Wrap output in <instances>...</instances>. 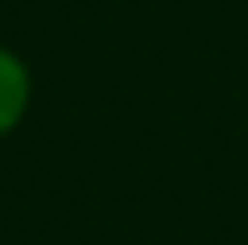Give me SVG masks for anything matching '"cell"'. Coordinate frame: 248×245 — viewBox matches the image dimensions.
<instances>
[{
  "mask_svg": "<svg viewBox=\"0 0 248 245\" xmlns=\"http://www.w3.org/2000/svg\"><path fill=\"white\" fill-rule=\"evenodd\" d=\"M25 90H29V83H25L22 65L0 50V133L18 123V115L25 108Z\"/></svg>",
  "mask_w": 248,
  "mask_h": 245,
  "instance_id": "6da1fadb",
  "label": "cell"
}]
</instances>
